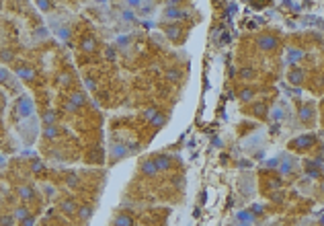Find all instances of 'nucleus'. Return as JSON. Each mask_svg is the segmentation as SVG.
I'll return each mask as SVG.
<instances>
[{"label":"nucleus","mask_w":324,"mask_h":226,"mask_svg":"<svg viewBox=\"0 0 324 226\" xmlns=\"http://www.w3.org/2000/svg\"><path fill=\"white\" fill-rule=\"evenodd\" d=\"M236 218H238L240 224H246V226H250V224L257 222V216H254L250 210H240V212L236 214Z\"/></svg>","instance_id":"28"},{"label":"nucleus","mask_w":324,"mask_h":226,"mask_svg":"<svg viewBox=\"0 0 324 226\" xmlns=\"http://www.w3.org/2000/svg\"><path fill=\"white\" fill-rule=\"evenodd\" d=\"M41 121L43 126H55L57 123V111L55 109H41Z\"/></svg>","instance_id":"23"},{"label":"nucleus","mask_w":324,"mask_h":226,"mask_svg":"<svg viewBox=\"0 0 324 226\" xmlns=\"http://www.w3.org/2000/svg\"><path fill=\"white\" fill-rule=\"evenodd\" d=\"M236 226H246V224H236Z\"/></svg>","instance_id":"40"},{"label":"nucleus","mask_w":324,"mask_h":226,"mask_svg":"<svg viewBox=\"0 0 324 226\" xmlns=\"http://www.w3.org/2000/svg\"><path fill=\"white\" fill-rule=\"evenodd\" d=\"M17 58H15V50L13 48H0V62H4V64H8V62H15Z\"/></svg>","instance_id":"29"},{"label":"nucleus","mask_w":324,"mask_h":226,"mask_svg":"<svg viewBox=\"0 0 324 226\" xmlns=\"http://www.w3.org/2000/svg\"><path fill=\"white\" fill-rule=\"evenodd\" d=\"M287 81L292 83V85H296V86L306 85V70H304L302 66H292L287 70Z\"/></svg>","instance_id":"15"},{"label":"nucleus","mask_w":324,"mask_h":226,"mask_svg":"<svg viewBox=\"0 0 324 226\" xmlns=\"http://www.w3.org/2000/svg\"><path fill=\"white\" fill-rule=\"evenodd\" d=\"M130 148L125 146V142H111V150H109V163L115 165V163H119L123 161L125 156H130Z\"/></svg>","instance_id":"12"},{"label":"nucleus","mask_w":324,"mask_h":226,"mask_svg":"<svg viewBox=\"0 0 324 226\" xmlns=\"http://www.w3.org/2000/svg\"><path fill=\"white\" fill-rule=\"evenodd\" d=\"M304 56H306V52L299 48V45H289V48H287V60L292 62L294 66H297L299 60H304Z\"/></svg>","instance_id":"20"},{"label":"nucleus","mask_w":324,"mask_h":226,"mask_svg":"<svg viewBox=\"0 0 324 226\" xmlns=\"http://www.w3.org/2000/svg\"><path fill=\"white\" fill-rule=\"evenodd\" d=\"M33 115V101L29 95H19L13 107V119H29Z\"/></svg>","instance_id":"5"},{"label":"nucleus","mask_w":324,"mask_h":226,"mask_svg":"<svg viewBox=\"0 0 324 226\" xmlns=\"http://www.w3.org/2000/svg\"><path fill=\"white\" fill-rule=\"evenodd\" d=\"M101 50V41L97 35H92V33H86V35L80 37L78 41V52H82V54H97Z\"/></svg>","instance_id":"9"},{"label":"nucleus","mask_w":324,"mask_h":226,"mask_svg":"<svg viewBox=\"0 0 324 226\" xmlns=\"http://www.w3.org/2000/svg\"><path fill=\"white\" fill-rule=\"evenodd\" d=\"M19 226H35V214H31L29 218L21 220V222H19Z\"/></svg>","instance_id":"34"},{"label":"nucleus","mask_w":324,"mask_h":226,"mask_svg":"<svg viewBox=\"0 0 324 226\" xmlns=\"http://www.w3.org/2000/svg\"><path fill=\"white\" fill-rule=\"evenodd\" d=\"M254 76H257V72H254L252 68H248V66H244V68H240V70H238V78H242V81H252Z\"/></svg>","instance_id":"31"},{"label":"nucleus","mask_w":324,"mask_h":226,"mask_svg":"<svg viewBox=\"0 0 324 226\" xmlns=\"http://www.w3.org/2000/svg\"><path fill=\"white\" fill-rule=\"evenodd\" d=\"M250 212L254 214V216H259V214H261V216H263V214H265L263 206H259V203H254V206H250Z\"/></svg>","instance_id":"36"},{"label":"nucleus","mask_w":324,"mask_h":226,"mask_svg":"<svg viewBox=\"0 0 324 226\" xmlns=\"http://www.w3.org/2000/svg\"><path fill=\"white\" fill-rule=\"evenodd\" d=\"M318 224H320V226H324V216L320 218V222H318Z\"/></svg>","instance_id":"39"},{"label":"nucleus","mask_w":324,"mask_h":226,"mask_svg":"<svg viewBox=\"0 0 324 226\" xmlns=\"http://www.w3.org/2000/svg\"><path fill=\"white\" fill-rule=\"evenodd\" d=\"M273 117H275V119H281V117H283V111H281V109H275V111H273Z\"/></svg>","instance_id":"37"},{"label":"nucleus","mask_w":324,"mask_h":226,"mask_svg":"<svg viewBox=\"0 0 324 226\" xmlns=\"http://www.w3.org/2000/svg\"><path fill=\"white\" fill-rule=\"evenodd\" d=\"M246 111L259 119H267V113H269L267 103H250V109H246Z\"/></svg>","instance_id":"22"},{"label":"nucleus","mask_w":324,"mask_h":226,"mask_svg":"<svg viewBox=\"0 0 324 226\" xmlns=\"http://www.w3.org/2000/svg\"><path fill=\"white\" fill-rule=\"evenodd\" d=\"M37 4H39L41 8H54V4H52V2H37Z\"/></svg>","instance_id":"38"},{"label":"nucleus","mask_w":324,"mask_h":226,"mask_svg":"<svg viewBox=\"0 0 324 226\" xmlns=\"http://www.w3.org/2000/svg\"><path fill=\"white\" fill-rule=\"evenodd\" d=\"M43 194H45V198H54L55 196V187L52 183H45L43 185Z\"/></svg>","instance_id":"33"},{"label":"nucleus","mask_w":324,"mask_h":226,"mask_svg":"<svg viewBox=\"0 0 324 226\" xmlns=\"http://www.w3.org/2000/svg\"><path fill=\"white\" fill-rule=\"evenodd\" d=\"M4 109H6V95L0 90V115L4 113Z\"/></svg>","instance_id":"35"},{"label":"nucleus","mask_w":324,"mask_h":226,"mask_svg":"<svg viewBox=\"0 0 324 226\" xmlns=\"http://www.w3.org/2000/svg\"><path fill=\"white\" fill-rule=\"evenodd\" d=\"M86 163H90V165H101L103 163V158H105V156H103V150L101 148H97V146H92V148H90V152H86Z\"/></svg>","instance_id":"25"},{"label":"nucleus","mask_w":324,"mask_h":226,"mask_svg":"<svg viewBox=\"0 0 324 226\" xmlns=\"http://www.w3.org/2000/svg\"><path fill=\"white\" fill-rule=\"evenodd\" d=\"M13 216H15V220H17V222L25 220V218H29V216H31V208L27 206V203H19V206L13 210Z\"/></svg>","instance_id":"26"},{"label":"nucleus","mask_w":324,"mask_h":226,"mask_svg":"<svg viewBox=\"0 0 324 226\" xmlns=\"http://www.w3.org/2000/svg\"><path fill=\"white\" fill-rule=\"evenodd\" d=\"M13 74L15 76H19L23 83L25 85H35L37 83V70L33 68L31 64H25V62H17L15 66H13Z\"/></svg>","instance_id":"6"},{"label":"nucleus","mask_w":324,"mask_h":226,"mask_svg":"<svg viewBox=\"0 0 324 226\" xmlns=\"http://www.w3.org/2000/svg\"><path fill=\"white\" fill-rule=\"evenodd\" d=\"M164 74H166V81L168 83H179L181 81V70H179V68H168Z\"/></svg>","instance_id":"32"},{"label":"nucleus","mask_w":324,"mask_h":226,"mask_svg":"<svg viewBox=\"0 0 324 226\" xmlns=\"http://www.w3.org/2000/svg\"><path fill=\"white\" fill-rule=\"evenodd\" d=\"M181 27L183 25H179V23H175V25H166L164 27V33L166 35L175 41V43H183L185 41V33H181Z\"/></svg>","instance_id":"18"},{"label":"nucleus","mask_w":324,"mask_h":226,"mask_svg":"<svg viewBox=\"0 0 324 226\" xmlns=\"http://www.w3.org/2000/svg\"><path fill=\"white\" fill-rule=\"evenodd\" d=\"M137 175L144 177V179H156L160 175L152 156H142L140 161H137Z\"/></svg>","instance_id":"7"},{"label":"nucleus","mask_w":324,"mask_h":226,"mask_svg":"<svg viewBox=\"0 0 324 226\" xmlns=\"http://www.w3.org/2000/svg\"><path fill=\"white\" fill-rule=\"evenodd\" d=\"M92 214H95V203H90V201H84V203H80V208L76 212V220L78 224H84L92 218Z\"/></svg>","instance_id":"17"},{"label":"nucleus","mask_w":324,"mask_h":226,"mask_svg":"<svg viewBox=\"0 0 324 226\" xmlns=\"http://www.w3.org/2000/svg\"><path fill=\"white\" fill-rule=\"evenodd\" d=\"M0 8H2V2H0Z\"/></svg>","instance_id":"41"},{"label":"nucleus","mask_w":324,"mask_h":226,"mask_svg":"<svg viewBox=\"0 0 324 226\" xmlns=\"http://www.w3.org/2000/svg\"><path fill=\"white\" fill-rule=\"evenodd\" d=\"M254 43H257V48L265 54H273L279 50V45H281V39L279 35H277L275 31H261L257 37H254Z\"/></svg>","instance_id":"3"},{"label":"nucleus","mask_w":324,"mask_h":226,"mask_svg":"<svg viewBox=\"0 0 324 226\" xmlns=\"http://www.w3.org/2000/svg\"><path fill=\"white\" fill-rule=\"evenodd\" d=\"M17 220L13 216V212H0V226H13Z\"/></svg>","instance_id":"30"},{"label":"nucleus","mask_w":324,"mask_h":226,"mask_svg":"<svg viewBox=\"0 0 324 226\" xmlns=\"http://www.w3.org/2000/svg\"><path fill=\"white\" fill-rule=\"evenodd\" d=\"M166 121H168V113L160 109V111L156 113V117H154L152 121H150L148 126H150V128H154V130H160V128H164V126H166Z\"/></svg>","instance_id":"24"},{"label":"nucleus","mask_w":324,"mask_h":226,"mask_svg":"<svg viewBox=\"0 0 324 226\" xmlns=\"http://www.w3.org/2000/svg\"><path fill=\"white\" fill-rule=\"evenodd\" d=\"M111 226H137V222H135V218L132 216L130 212L117 210L111 216Z\"/></svg>","instance_id":"14"},{"label":"nucleus","mask_w":324,"mask_h":226,"mask_svg":"<svg viewBox=\"0 0 324 226\" xmlns=\"http://www.w3.org/2000/svg\"><path fill=\"white\" fill-rule=\"evenodd\" d=\"M277 175H279L281 179H296L299 175V161L289 154V152H283L279 154V165H277Z\"/></svg>","instance_id":"2"},{"label":"nucleus","mask_w":324,"mask_h":226,"mask_svg":"<svg viewBox=\"0 0 324 226\" xmlns=\"http://www.w3.org/2000/svg\"><path fill=\"white\" fill-rule=\"evenodd\" d=\"M289 152H296V154H314V150L322 152V142L318 140V136L316 134H302V136H297V138H294L292 142H289Z\"/></svg>","instance_id":"1"},{"label":"nucleus","mask_w":324,"mask_h":226,"mask_svg":"<svg viewBox=\"0 0 324 226\" xmlns=\"http://www.w3.org/2000/svg\"><path fill=\"white\" fill-rule=\"evenodd\" d=\"M68 101L76 107V109H84L88 105V95L84 93V90H80V88H74L70 95H68Z\"/></svg>","instance_id":"16"},{"label":"nucleus","mask_w":324,"mask_h":226,"mask_svg":"<svg viewBox=\"0 0 324 226\" xmlns=\"http://www.w3.org/2000/svg\"><path fill=\"white\" fill-rule=\"evenodd\" d=\"M254 97H257V93H254V88H250V86H244V88L238 90V99L242 101V103H246V105L252 103Z\"/></svg>","instance_id":"27"},{"label":"nucleus","mask_w":324,"mask_h":226,"mask_svg":"<svg viewBox=\"0 0 324 226\" xmlns=\"http://www.w3.org/2000/svg\"><path fill=\"white\" fill-rule=\"evenodd\" d=\"M316 115H318V109L312 101L297 103V119H299V123H302V128H314L316 126Z\"/></svg>","instance_id":"4"},{"label":"nucleus","mask_w":324,"mask_h":226,"mask_svg":"<svg viewBox=\"0 0 324 226\" xmlns=\"http://www.w3.org/2000/svg\"><path fill=\"white\" fill-rule=\"evenodd\" d=\"M80 208V203L74 196H66L57 201V212L64 214V216H76V212Z\"/></svg>","instance_id":"11"},{"label":"nucleus","mask_w":324,"mask_h":226,"mask_svg":"<svg viewBox=\"0 0 324 226\" xmlns=\"http://www.w3.org/2000/svg\"><path fill=\"white\" fill-rule=\"evenodd\" d=\"M17 191V198L23 201V203H33V201H39V191L35 189V185H31V183H25V185H21L15 189Z\"/></svg>","instance_id":"10"},{"label":"nucleus","mask_w":324,"mask_h":226,"mask_svg":"<svg viewBox=\"0 0 324 226\" xmlns=\"http://www.w3.org/2000/svg\"><path fill=\"white\" fill-rule=\"evenodd\" d=\"M187 17V10H181L179 4H170L166 10H164V19H172V21H181Z\"/></svg>","instance_id":"21"},{"label":"nucleus","mask_w":324,"mask_h":226,"mask_svg":"<svg viewBox=\"0 0 324 226\" xmlns=\"http://www.w3.org/2000/svg\"><path fill=\"white\" fill-rule=\"evenodd\" d=\"M152 158H154V165L158 169V173H170L177 165V156L166 154V152H156V154H152Z\"/></svg>","instance_id":"8"},{"label":"nucleus","mask_w":324,"mask_h":226,"mask_svg":"<svg viewBox=\"0 0 324 226\" xmlns=\"http://www.w3.org/2000/svg\"><path fill=\"white\" fill-rule=\"evenodd\" d=\"M0 85H4V86L10 88V90H15V95H23V93H21V86L17 85L15 74L10 72L8 68H4V66H0Z\"/></svg>","instance_id":"13"},{"label":"nucleus","mask_w":324,"mask_h":226,"mask_svg":"<svg viewBox=\"0 0 324 226\" xmlns=\"http://www.w3.org/2000/svg\"><path fill=\"white\" fill-rule=\"evenodd\" d=\"M41 136H43L45 142H54V140H57L62 136V128L57 126V123H55V126H43Z\"/></svg>","instance_id":"19"}]
</instances>
